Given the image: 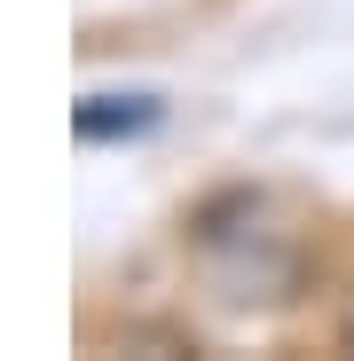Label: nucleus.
<instances>
[{"mask_svg": "<svg viewBox=\"0 0 354 361\" xmlns=\"http://www.w3.org/2000/svg\"><path fill=\"white\" fill-rule=\"evenodd\" d=\"M158 126V94H87L71 110L79 142H110V134H150Z\"/></svg>", "mask_w": 354, "mask_h": 361, "instance_id": "f257e3e1", "label": "nucleus"}, {"mask_svg": "<svg viewBox=\"0 0 354 361\" xmlns=\"http://www.w3.org/2000/svg\"><path fill=\"white\" fill-rule=\"evenodd\" d=\"M346 353H354V314H346Z\"/></svg>", "mask_w": 354, "mask_h": 361, "instance_id": "f03ea898", "label": "nucleus"}]
</instances>
